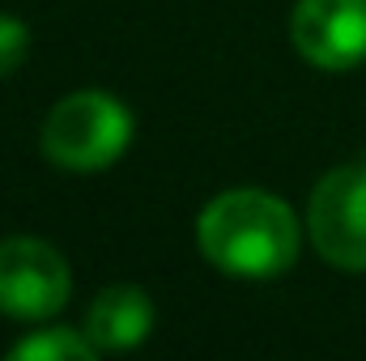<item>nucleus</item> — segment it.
Segmentation results:
<instances>
[{"label": "nucleus", "mask_w": 366, "mask_h": 361, "mask_svg": "<svg viewBox=\"0 0 366 361\" xmlns=\"http://www.w3.org/2000/svg\"><path fill=\"white\" fill-rule=\"evenodd\" d=\"M196 243L213 268L264 280L298 260V221L285 200L260 187H234L204 204Z\"/></svg>", "instance_id": "1"}, {"label": "nucleus", "mask_w": 366, "mask_h": 361, "mask_svg": "<svg viewBox=\"0 0 366 361\" xmlns=\"http://www.w3.org/2000/svg\"><path fill=\"white\" fill-rule=\"evenodd\" d=\"M132 145V115L102 90L69 93L43 123V153L64 171H102Z\"/></svg>", "instance_id": "2"}, {"label": "nucleus", "mask_w": 366, "mask_h": 361, "mask_svg": "<svg viewBox=\"0 0 366 361\" xmlns=\"http://www.w3.org/2000/svg\"><path fill=\"white\" fill-rule=\"evenodd\" d=\"M307 230L332 268L366 272V162H345L315 183Z\"/></svg>", "instance_id": "3"}, {"label": "nucleus", "mask_w": 366, "mask_h": 361, "mask_svg": "<svg viewBox=\"0 0 366 361\" xmlns=\"http://www.w3.org/2000/svg\"><path fill=\"white\" fill-rule=\"evenodd\" d=\"M73 276L56 247L39 238L0 243V310L9 319H47L69 302Z\"/></svg>", "instance_id": "4"}, {"label": "nucleus", "mask_w": 366, "mask_h": 361, "mask_svg": "<svg viewBox=\"0 0 366 361\" xmlns=\"http://www.w3.org/2000/svg\"><path fill=\"white\" fill-rule=\"evenodd\" d=\"M290 39L315 68H358L366 60V0H298Z\"/></svg>", "instance_id": "5"}, {"label": "nucleus", "mask_w": 366, "mask_h": 361, "mask_svg": "<svg viewBox=\"0 0 366 361\" xmlns=\"http://www.w3.org/2000/svg\"><path fill=\"white\" fill-rule=\"evenodd\" d=\"M154 332V302L141 285H111L94 298L86 315V336L98 353H124L137 349Z\"/></svg>", "instance_id": "6"}, {"label": "nucleus", "mask_w": 366, "mask_h": 361, "mask_svg": "<svg viewBox=\"0 0 366 361\" xmlns=\"http://www.w3.org/2000/svg\"><path fill=\"white\" fill-rule=\"evenodd\" d=\"M9 357H17V361H94L98 349H94L90 336H81L73 327H47V332L26 336L21 345H13Z\"/></svg>", "instance_id": "7"}, {"label": "nucleus", "mask_w": 366, "mask_h": 361, "mask_svg": "<svg viewBox=\"0 0 366 361\" xmlns=\"http://www.w3.org/2000/svg\"><path fill=\"white\" fill-rule=\"evenodd\" d=\"M26 51H30V30H26V21L13 17V13H0V77H9L13 68H21Z\"/></svg>", "instance_id": "8"}]
</instances>
